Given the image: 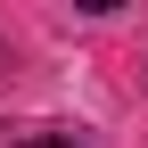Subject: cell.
I'll return each instance as SVG.
<instances>
[{
	"instance_id": "obj_1",
	"label": "cell",
	"mask_w": 148,
	"mask_h": 148,
	"mask_svg": "<svg viewBox=\"0 0 148 148\" xmlns=\"http://www.w3.org/2000/svg\"><path fill=\"white\" fill-rule=\"evenodd\" d=\"M25 148H74V140H25Z\"/></svg>"
}]
</instances>
